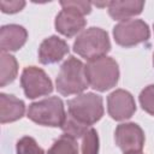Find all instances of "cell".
I'll list each match as a JSON object with an SVG mask.
<instances>
[{
  "mask_svg": "<svg viewBox=\"0 0 154 154\" xmlns=\"http://www.w3.org/2000/svg\"><path fill=\"white\" fill-rule=\"evenodd\" d=\"M153 65H154V54H153Z\"/></svg>",
  "mask_w": 154,
  "mask_h": 154,
  "instance_id": "obj_25",
  "label": "cell"
},
{
  "mask_svg": "<svg viewBox=\"0 0 154 154\" xmlns=\"http://www.w3.org/2000/svg\"><path fill=\"white\" fill-rule=\"evenodd\" d=\"M26 116L36 124L53 128L61 126L66 118L64 103L57 96L32 102L28 108Z\"/></svg>",
  "mask_w": 154,
  "mask_h": 154,
  "instance_id": "obj_5",
  "label": "cell"
},
{
  "mask_svg": "<svg viewBox=\"0 0 154 154\" xmlns=\"http://www.w3.org/2000/svg\"><path fill=\"white\" fill-rule=\"evenodd\" d=\"M55 83L58 91L64 96L82 94L89 85L85 65L75 57L67 58L58 72Z\"/></svg>",
  "mask_w": 154,
  "mask_h": 154,
  "instance_id": "obj_1",
  "label": "cell"
},
{
  "mask_svg": "<svg viewBox=\"0 0 154 154\" xmlns=\"http://www.w3.org/2000/svg\"><path fill=\"white\" fill-rule=\"evenodd\" d=\"M99 136L95 129L90 128L82 137V154H97Z\"/></svg>",
  "mask_w": 154,
  "mask_h": 154,
  "instance_id": "obj_18",
  "label": "cell"
},
{
  "mask_svg": "<svg viewBox=\"0 0 154 154\" xmlns=\"http://www.w3.org/2000/svg\"><path fill=\"white\" fill-rule=\"evenodd\" d=\"M25 105L22 100L13 95H0V122L1 124L11 123L20 119L24 114Z\"/></svg>",
  "mask_w": 154,
  "mask_h": 154,
  "instance_id": "obj_13",
  "label": "cell"
},
{
  "mask_svg": "<svg viewBox=\"0 0 154 154\" xmlns=\"http://www.w3.org/2000/svg\"><path fill=\"white\" fill-rule=\"evenodd\" d=\"M140 103L147 113L154 116V84H150V85L146 87L141 91Z\"/></svg>",
  "mask_w": 154,
  "mask_h": 154,
  "instance_id": "obj_20",
  "label": "cell"
},
{
  "mask_svg": "<svg viewBox=\"0 0 154 154\" xmlns=\"http://www.w3.org/2000/svg\"><path fill=\"white\" fill-rule=\"evenodd\" d=\"M116 42L122 47H132L147 41L150 36L147 23L141 19L122 20L113 28Z\"/></svg>",
  "mask_w": 154,
  "mask_h": 154,
  "instance_id": "obj_6",
  "label": "cell"
},
{
  "mask_svg": "<svg viewBox=\"0 0 154 154\" xmlns=\"http://www.w3.org/2000/svg\"><path fill=\"white\" fill-rule=\"evenodd\" d=\"M117 146L123 150L124 154L141 153L144 144L143 130L135 123L119 124L114 132Z\"/></svg>",
  "mask_w": 154,
  "mask_h": 154,
  "instance_id": "obj_8",
  "label": "cell"
},
{
  "mask_svg": "<svg viewBox=\"0 0 154 154\" xmlns=\"http://www.w3.org/2000/svg\"><path fill=\"white\" fill-rule=\"evenodd\" d=\"M47 154H78L76 140L69 135H63L53 143Z\"/></svg>",
  "mask_w": 154,
  "mask_h": 154,
  "instance_id": "obj_16",
  "label": "cell"
},
{
  "mask_svg": "<svg viewBox=\"0 0 154 154\" xmlns=\"http://www.w3.org/2000/svg\"><path fill=\"white\" fill-rule=\"evenodd\" d=\"M28 38L25 28L17 24L4 25L0 30V48L1 52L18 51L24 46Z\"/></svg>",
  "mask_w": 154,
  "mask_h": 154,
  "instance_id": "obj_12",
  "label": "cell"
},
{
  "mask_svg": "<svg viewBox=\"0 0 154 154\" xmlns=\"http://www.w3.org/2000/svg\"><path fill=\"white\" fill-rule=\"evenodd\" d=\"M0 63H1V75H0V85L5 87L6 84L14 81L18 72V64L13 55L1 52L0 55Z\"/></svg>",
  "mask_w": 154,
  "mask_h": 154,
  "instance_id": "obj_15",
  "label": "cell"
},
{
  "mask_svg": "<svg viewBox=\"0 0 154 154\" xmlns=\"http://www.w3.org/2000/svg\"><path fill=\"white\" fill-rule=\"evenodd\" d=\"M107 109L108 114L114 120L129 119L136 111L135 100L129 91L124 89H117L107 97Z\"/></svg>",
  "mask_w": 154,
  "mask_h": 154,
  "instance_id": "obj_9",
  "label": "cell"
},
{
  "mask_svg": "<svg viewBox=\"0 0 154 154\" xmlns=\"http://www.w3.org/2000/svg\"><path fill=\"white\" fill-rule=\"evenodd\" d=\"M25 6V2L22 0H13V1H6V0H1L0 1V8L4 13H17L19 11L23 10V7Z\"/></svg>",
  "mask_w": 154,
  "mask_h": 154,
  "instance_id": "obj_22",
  "label": "cell"
},
{
  "mask_svg": "<svg viewBox=\"0 0 154 154\" xmlns=\"http://www.w3.org/2000/svg\"><path fill=\"white\" fill-rule=\"evenodd\" d=\"M85 75L89 85L97 91H106L113 88L119 79V67L114 59L102 57L96 60L88 61L85 65Z\"/></svg>",
  "mask_w": 154,
  "mask_h": 154,
  "instance_id": "obj_3",
  "label": "cell"
},
{
  "mask_svg": "<svg viewBox=\"0 0 154 154\" xmlns=\"http://www.w3.org/2000/svg\"><path fill=\"white\" fill-rule=\"evenodd\" d=\"M16 150H17V154H45L43 149L30 136L22 137L17 142Z\"/></svg>",
  "mask_w": 154,
  "mask_h": 154,
  "instance_id": "obj_19",
  "label": "cell"
},
{
  "mask_svg": "<svg viewBox=\"0 0 154 154\" xmlns=\"http://www.w3.org/2000/svg\"><path fill=\"white\" fill-rule=\"evenodd\" d=\"M60 5L63 8L72 10L82 16L88 14L91 11V4L88 1H61Z\"/></svg>",
  "mask_w": 154,
  "mask_h": 154,
  "instance_id": "obj_21",
  "label": "cell"
},
{
  "mask_svg": "<svg viewBox=\"0 0 154 154\" xmlns=\"http://www.w3.org/2000/svg\"><path fill=\"white\" fill-rule=\"evenodd\" d=\"M67 109L72 118L90 126L103 116L102 97L94 93L79 94L67 101Z\"/></svg>",
  "mask_w": 154,
  "mask_h": 154,
  "instance_id": "obj_4",
  "label": "cell"
},
{
  "mask_svg": "<svg viewBox=\"0 0 154 154\" xmlns=\"http://www.w3.org/2000/svg\"><path fill=\"white\" fill-rule=\"evenodd\" d=\"M84 16L72 11L63 8L55 17V29L58 32L66 37H72L82 31L85 26Z\"/></svg>",
  "mask_w": 154,
  "mask_h": 154,
  "instance_id": "obj_11",
  "label": "cell"
},
{
  "mask_svg": "<svg viewBox=\"0 0 154 154\" xmlns=\"http://www.w3.org/2000/svg\"><path fill=\"white\" fill-rule=\"evenodd\" d=\"M20 84L24 94L29 99H36L38 96L48 95L53 90L52 81L47 73L36 66H28L23 70L20 77Z\"/></svg>",
  "mask_w": 154,
  "mask_h": 154,
  "instance_id": "obj_7",
  "label": "cell"
},
{
  "mask_svg": "<svg viewBox=\"0 0 154 154\" xmlns=\"http://www.w3.org/2000/svg\"><path fill=\"white\" fill-rule=\"evenodd\" d=\"M144 6L143 1H109L108 13L116 20H126L132 16H137L142 12Z\"/></svg>",
  "mask_w": 154,
  "mask_h": 154,
  "instance_id": "obj_14",
  "label": "cell"
},
{
  "mask_svg": "<svg viewBox=\"0 0 154 154\" xmlns=\"http://www.w3.org/2000/svg\"><path fill=\"white\" fill-rule=\"evenodd\" d=\"M60 128L65 132V135H69V136L73 137L75 140L79 138V137H83L84 134L90 129L88 125L76 120L70 114L66 116V118H65V120H64V123H63V125Z\"/></svg>",
  "mask_w": 154,
  "mask_h": 154,
  "instance_id": "obj_17",
  "label": "cell"
},
{
  "mask_svg": "<svg viewBox=\"0 0 154 154\" xmlns=\"http://www.w3.org/2000/svg\"><path fill=\"white\" fill-rule=\"evenodd\" d=\"M109 48L108 34L103 29L95 26L83 30L73 43V51L88 61L106 57Z\"/></svg>",
  "mask_w": 154,
  "mask_h": 154,
  "instance_id": "obj_2",
  "label": "cell"
},
{
  "mask_svg": "<svg viewBox=\"0 0 154 154\" xmlns=\"http://www.w3.org/2000/svg\"><path fill=\"white\" fill-rule=\"evenodd\" d=\"M129 154H142V153H129Z\"/></svg>",
  "mask_w": 154,
  "mask_h": 154,
  "instance_id": "obj_24",
  "label": "cell"
},
{
  "mask_svg": "<svg viewBox=\"0 0 154 154\" xmlns=\"http://www.w3.org/2000/svg\"><path fill=\"white\" fill-rule=\"evenodd\" d=\"M69 53L67 43L53 35L42 41L38 48V61L41 64H54L60 61Z\"/></svg>",
  "mask_w": 154,
  "mask_h": 154,
  "instance_id": "obj_10",
  "label": "cell"
},
{
  "mask_svg": "<svg viewBox=\"0 0 154 154\" xmlns=\"http://www.w3.org/2000/svg\"><path fill=\"white\" fill-rule=\"evenodd\" d=\"M109 2H94L95 6H99V7H103V6H108Z\"/></svg>",
  "mask_w": 154,
  "mask_h": 154,
  "instance_id": "obj_23",
  "label": "cell"
}]
</instances>
